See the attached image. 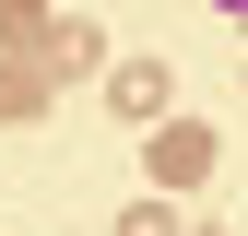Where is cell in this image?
<instances>
[{
	"label": "cell",
	"instance_id": "cell-7",
	"mask_svg": "<svg viewBox=\"0 0 248 236\" xmlns=\"http://www.w3.org/2000/svg\"><path fill=\"white\" fill-rule=\"evenodd\" d=\"M213 12H236V24H248V0H213Z\"/></svg>",
	"mask_w": 248,
	"mask_h": 236
},
{
	"label": "cell",
	"instance_id": "cell-8",
	"mask_svg": "<svg viewBox=\"0 0 248 236\" xmlns=\"http://www.w3.org/2000/svg\"><path fill=\"white\" fill-rule=\"evenodd\" d=\"M201 236H225V224H201Z\"/></svg>",
	"mask_w": 248,
	"mask_h": 236
},
{
	"label": "cell",
	"instance_id": "cell-6",
	"mask_svg": "<svg viewBox=\"0 0 248 236\" xmlns=\"http://www.w3.org/2000/svg\"><path fill=\"white\" fill-rule=\"evenodd\" d=\"M118 236H177V213H166V201H142V213H118Z\"/></svg>",
	"mask_w": 248,
	"mask_h": 236
},
{
	"label": "cell",
	"instance_id": "cell-4",
	"mask_svg": "<svg viewBox=\"0 0 248 236\" xmlns=\"http://www.w3.org/2000/svg\"><path fill=\"white\" fill-rule=\"evenodd\" d=\"M59 24H47V0H0V47H47Z\"/></svg>",
	"mask_w": 248,
	"mask_h": 236
},
{
	"label": "cell",
	"instance_id": "cell-3",
	"mask_svg": "<svg viewBox=\"0 0 248 236\" xmlns=\"http://www.w3.org/2000/svg\"><path fill=\"white\" fill-rule=\"evenodd\" d=\"M24 106H47V59H0V118H24Z\"/></svg>",
	"mask_w": 248,
	"mask_h": 236
},
{
	"label": "cell",
	"instance_id": "cell-1",
	"mask_svg": "<svg viewBox=\"0 0 248 236\" xmlns=\"http://www.w3.org/2000/svg\"><path fill=\"white\" fill-rule=\"evenodd\" d=\"M213 154H225V142H213V118H166V130H154V189H201Z\"/></svg>",
	"mask_w": 248,
	"mask_h": 236
},
{
	"label": "cell",
	"instance_id": "cell-2",
	"mask_svg": "<svg viewBox=\"0 0 248 236\" xmlns=\"http://www.w3.org/2000/svg\"><path fill=\"white\" fill-rule=\"evenodd\" d=\"M107 95L130 106V118H154V106H166V71H154V59H118V71H107Z\"/></svg>",
	"mask_w": 248,
	"mask_h": 236
},
{
	"label": "cell",
	"instance_id": "cell-5",
	"mask_svg": "<svg viewBox=\"0 0 248 236\" xmlns=\"http://www.w3.org/2000/svg\"><path fill=\"white\" fill-rule=\"evenodd\" d=\"M95 59H107L95 24H59V36H47V71H95Z\"/></svg>",
	"mask_w": 248,
	"mask_h": 236
}]
</instances>
